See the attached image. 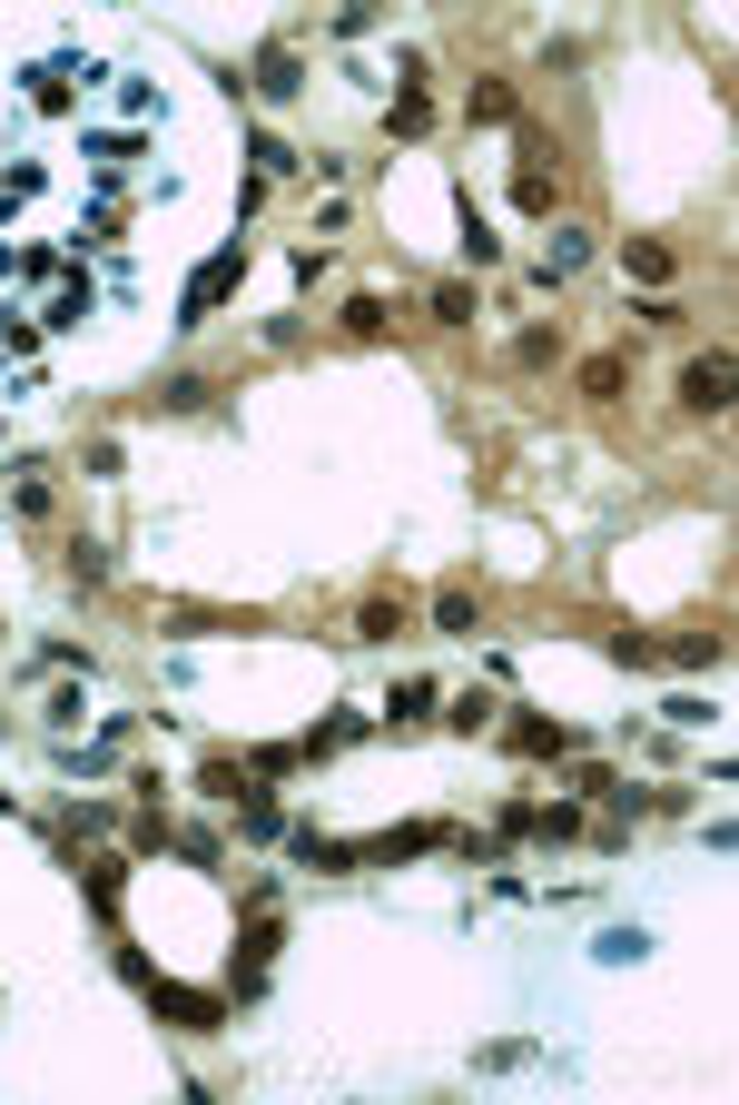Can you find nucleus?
<instances>
[{"label": "nucleus", "mask_w": 739, "mask_h": 1105, "mask_svg": "<svg viewBox=\"0 0 739 1105\" xmlns=\"http://www.w3.org/2000/svg\"><path fill=\"white\" fill-rule=\"evenodd\" d=\"M680 405H690V415H719V405H729V356H719V346L680 366Z\"/></svg>", "instance_id": "1"}, {"label": "nucleus", "mask_w": 739, "mask_h": 1105, "mask_svg": "<svg viewBox=\"0 0 739 1105\" xmlns=\"http://www.w3.org/2000/svg\"><path fill=\"white\" fill-rule=\"evenodd\" d=\"M227 277H236V248H227V257H217V267H207V277H197V287H187V316H207V307H217V297H227Z\"/></svg>", "instance_id": "2"}, {"label": "nucleus", "mask_w": 739, "mask_h": 1105, "mask_svg": "<svg viewBox=\"0 0 739 1105\" xmlns=\"http://www.w3.org/2000/svg\"><path fill=\"white\" fill-rule=\"evenodd\" d=\"M581 267V228H552V248H542V277H571Z\"/></svg>", "instance_id": "3"}, {"label": "nucleus", "mask_w": 739, "mask_h": 1105, "mask_svg": "<svg viewBox=\"0 0 739 1105\" xmlns=\"http://www.w3.org/2000/svg\"><path fill=\"white\" fill-rule=\"evenodd\" d=\"M256 80H266V100H286V90H296V50H266V60H256Z\"/></svg>", "instance_id": "4"}, {"label": "nucleus", "mask_w": 739, "mask_h": 1105, "mask_svg": "<svg viewBox=\"0 0 739 1105\" xmlns=\"http://www.w3.org/2000/svg\"><path fill=\"white\" fill-rule=\"evenodd\" d=\"M581 395H591V405H611V395H621V366H611V356H591V366H581Z\"/></svg>", "instance_id": "5"}, {"label": "nucleus", "mask_w": 739, "mask_h": 1105, "mask_svg": "<svg viewBox=\"0 0 739 1105\" xmlns=\"http://www.w3.org/2000/svg\"><path fill=\"white\" fill-rule=\"evenodd\" d=\"M473 119H512V90L503 80H473Z\"/></svg>", "instance_id": "6"}, {"label": "nucleus", "mask_w": 739, "mask_h": 1105, "mask_svg": "<svg viewBox=\"0 0 739 1105\" xmlns=\"http://www.w3.org/2000/svg\"><path fill=\"white\" fill-rule=\"evenodd\" d=\"M631 277H670V248L660 238H631Z\"/></svg>", "instance_id": "7"}, {"label": "nucleus", "mask_w": 739, "mask_h": 1105, "mask_svg": "<svg viewBox=\"0 0 739 1105\" xmlns=\"http://www.w3.org/2000/svg\"><path fill=\"white\" fill-rule=\"evenodd\" d=\"M345 336H384V297H355L345 307Z\"/></svg>", "instance_id": "8"}, {"label": "nucleus", "mask_w": 739, "mask_h": 1105, "mask_svg": "<svg viewBox=\"0 0 739 1105\" xmlns=\"http://www.w3.org/2000/svg\"><path fill=\"white\" fill-rule=\"evenodd\" d=\"M404 632V602H365V642H394Z\"/></svg>", "instance_id": "9"}]
</instances>
